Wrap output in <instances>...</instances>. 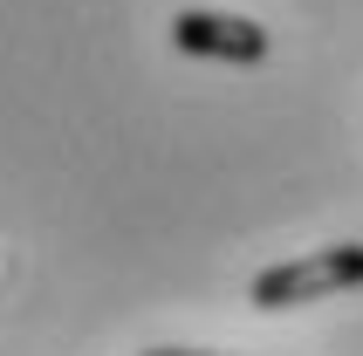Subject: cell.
Wrapping results in <instances>:
<instances>
[{"mask_svg": "<svg viewBox=\"0 0 363 356\" xmlns=\"http://www.w3.org/2000/svg\"><path fill=\"white\" fill-rule=\"evenodd\" d=\"M172 48L179 55H206V62H261L267 55V28L240 14H206V7H185L172 21Z\"/></svg>", "mask_w": 363, "mask_h": 356, "instance_id": "obj_2", "label": "cell"}, {"mask_svg": "<svg viewBox=\"0 0 363 356\" xmlns=\"http://www.w3.org/2000/svg\"><path fill=\"white\" fill-rule=\"evenodd\" d=\"M350 288H363V247L357 240L261 267L254 288H247V301H254V308H302V301H329V295H350Z\"/></svg>", "mask_w": 363, "mask_h": 356, "instance_id": "obj_1", "label": "cell"}, {"mask_svg": "<svg viewBox=\"0 0 363 356\" xmlns=\"http://www.w3.org/2000/svg\"><path fill=\"white\" fill-rule=\"evenodd\" d=\"M144 356H220V350H179V343H158V350H144Z\"/></svg>", "mask_w": 363, "mask_h": 356, "instance_id": "obj_3", "label": "cell"}]
</instances>
